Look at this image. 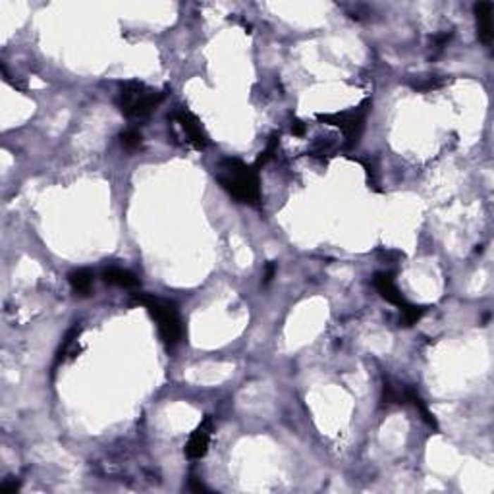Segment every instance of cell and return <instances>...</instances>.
Masks as SVG:
<instances>
[{"label": "cell", "mask_w": 494, "mask_h": 494, "mask_svg": "<svg viewBox=\"0 0 494 494\" xmlns=\"http://www.w3.org/2000/svg\"><path fill=\"white\" fill-rule=\"evenodd\" d=\"M166 97L164 91H155L141 82H125L118 93L120 112L130 120H147Z\"/></svg>", "instance_id": "obj_3"}, {"label": "cell", "mask_w": 494, "mask_h": 494, "mask_svg": "<svg viewBox=\"0 0 494 494\" xmlns=\"http://www.w3.org/2000/svg\"><path fill=\"white\" fill-rule=\"evenodd\" d=\"M493 12L494 6L490 2H477L475 4V18H477V33L485 44L493 41Z\"/></svg>", "instance_id": "obj_8"}, {"label": "cell", "mask_w": 494, "mask_h": 494, "mask_svg": "<svg viewBox=\"0 0 494 494\" xmlns=\"http://www.w3.org/2000/svg\"><path fill=\"white\" fill-rule=\"evenodd\" d=\"M292 133L297 135V137H302L303 133H305V124L300 122V120H294V122H292Z\"/></svg>", "instance_id": "obj_15"}, {"label": "cell", "mask_w": 494, "mask_h": 494, "mask_svg": "<svg viewBox=\"0 0 494 494\" xmlns=\"http://www.w3.org/2000/svg\"><path fill=\"white\" fill-rule=\"evenodd\" d=\"M450 39H452V33H440V35H435V39H433V41H435L436 49H438V51H443L444 47L448 44V41H450Z\"/></svg>", "instance_id": "obj_14"}, {"label": "cell", "mask_w": 494, "mask_h": 494, "mask_svg": "<svg viewBox=\"0 0 494 494\" xmlns=\"http://www.w3.org/2000/svg\"><path fill=\"white\" fill-rule=\"evenodd\" d=\"M120 140H122V145H124L125 149H130V151H133V149H137L141 145V133L137 132V130H125L122 135H120Z\"/></svg>", "instance_id": "obj_11"}, {"label": "cell", "mask_w": 494, "mask_h": 494, "mask_svg": "<svg viewBox=\"0 0 494 494\" xmlns=\"http://www.w3.org/2000/svg\"><path fill=\"white\" fill-rule=\"evenodd\" d=\"M211 436H213V417L206 415L199 427L195 428L190 436V440L185 444V456L190 459H199L209 450L211 444Z\"/></svg>", "instance_id": "obj_6"}, {"label": "cell", "mask_w": 494, "mask_h": 494, "mask_svg": "<svg viewBox=\"0 0 494 494\" xmlns=\"http://www.w3.org/2000/svg\"><path fill=\"white\" fill-rule=\"evenodd\" d=\"M103 280L106 284H112V286H120V288L132 290L140 286V278L128 271V268H122V266H109L103 271Z\"/></svg>", "instance_id": "obj_9"}, {"label": "cell", "mask_w": 494, "mask_h": 494, "mask_svg": "<svg viewBox=\"0 0 494 494\" xmlns=\"http://www.w3.org/2000/svg\"><path fill=\"white\" fill-rule=\"evenodd\" d=\"M373 286L376 288V292L383 295L384 300L392 305L400 307V311H406L412 303L404 300V295L400 294L398 286L394 282V276L392 273H375L373 276Z\"/></svg>", "instance_id": "obj_7"}, {"label": "cell", "mask_w": 494, "mask_h": 494, "mask_svg": "<svg viewBox=\"0 0 494 494\" xmlns=\"http://www.w3.org/2000/svg\"><path fill=\"white\" fill-rule=\"evenodd\" d=\"M369 106V101L355 109V111L347 112H334V114H319L317 118L321 122H325L328 125H336L342 130V133L347 137V145H354L359 141V135L363 132V125H365V116H367V109Z\"/></svg>", "instance_id": "obj_4"}, {"label": "cell", "mask_w": 494, "mask_h": 494, "mask_svg": "<svg viewBox=\"0 0 494 494\" xmlns=\"http://www.w3.org/2000/svg\"><path fill=\"white\" fill-rule=\"evenodd\" d=\"M70 286L74 290L75 294L80 295H89L91 288H93V273L89 268H80V271H74L70 274Z\"/></svg>", "instance_id": "obj_10"}, {"label": "cell", "mask_w": 494, "mask_h": 494, "mask_svg": "<svg viewBox=\"0 0 494 494\" xmlns=\"http://www.w3.org/2000/svg\"><path fill=\"white\" fill-rule=\"evenodd\" d=\"M133 300L143 307H147L149 315L156 321L159 332H161L166 346L174 347L182 342L184 326H182V321H180V315H178L174 303L163 300V297H156L153 294H143V292L133 294Z\"/></svg>", "instance_id": "obj_2"}, {"label": "cell", "mask_w": 494, "mask_h": 494, "mask_svg": "<svg viewBox=\"0 0 494 494\" xmlns=\"http://www.w3.org/2000/svg\"><path fill=\"white\" fill-rule=\"evenodd\" d=\"M276 274V263H268L265 268V284L273 280V276Z\"/></svg>", "instance_id": "obj_16"}, {"label": "cell", "mask_w": 494, "mask_h": 494, "mask_svg": "<svg viewBox=\"0 0 494 494\" xmlns=\"http://www.w3.org/2000/svg\"><path fill=\"white\" fill-rule=\"evenodd\" d=\"M425 311H427L425 307H417V305H409L406 311H402L406 326H412L413 323H417V321L425 315Z\"/></svg>", "instance_id": "obj_13"}, {"label": "cell", "mask_w": 494, "mask_h": 494, "mask_svg": "<svg viewBox=\"0 0 494 494\" xmlns=\"http://www.w3.org/2000/svg\"><path fill=\"white\" fill-rule=\"evenodd\" d=\"M216 180L230 197L245 205H261V180L255 166L240 159H222L216 168Z\"/></svg>", "instance_id": "obj_1"}, {"label": "cell", "mask_w": 494, "mask_h": 494, "mask_svg": "<svg viewBox=\"0 0 494 494\" xmlns=\"http://www.w3.org/2000/svg\"><path fill=\"white\" fill-rule=\"evenodd\" d=\"M276 147H278V137L274 135V137H271V141L266 143V149L261 153V156L257 159V163H255V168H261V166H265L271 159L274 156V153H276Z\"/></svg>", "instance_id": "obj_12"}, {"label": "cell", "mask_w": 494, "mask_h": 494, "mask_svg": "<svg viewBox=\"0 0 494 494\" xmlns=\"http://www.w3.org/2000/svg\"><path fill=\"white\" fill-rule=\"evenodd\" d=\"M174 120H176V124L180 125V130L184 132L185 141H187L192 147H195L197 151H203L205 147H209L211 140H209V135H206V132L203 130L199 118H197L193 112H190L187 109H180V111L174 112Z\"/></svg>", "instance_id": "obj_5"}]
</instances>
